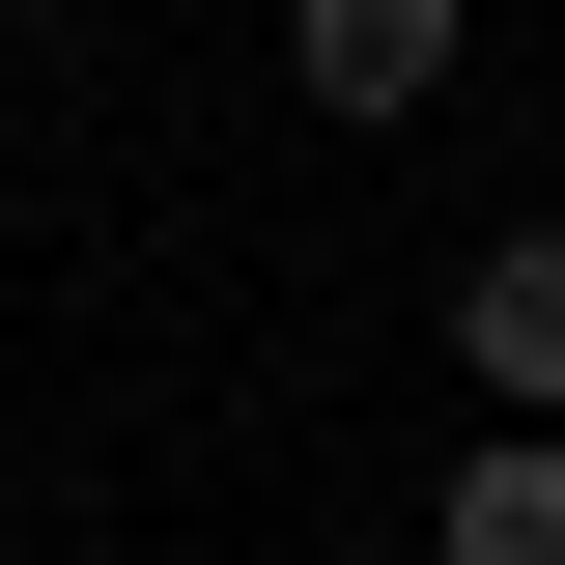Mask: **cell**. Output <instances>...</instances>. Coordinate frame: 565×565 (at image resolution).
<instances>
[{"label": "cell", "instance_id": "cell-1", "mask_svg": "<svg viewBox=\"0 0 565 565\" xmlns=\"http://www.w3.org/2000/svg\"><path fill=\"white\" fill-rule=\"evenodd\" d=\"M452 57H481V0H282V85L340 141H396V114H452Z\"/></svg>", "mask_w": 565, "mask_h": 565}, {"label": "cell", "instance_id": "cell-2", "mask_svg": "<svg viewBox=\"0 0 565 565\" xmlns=\"http://www.w3.org/2000/svg\"><path fill=\"white\" fill-rule=\"evenodd\" d=\"M452 396L565 424V226H481V255H452Z\"/></svg>", "mask_w": 565, "mask_h": 565}, {"label": "cell", "instance_id": "cell-3", "mask_svg": "<svg viewBox=\"0 0 565 565\" xmlns=\"http://www.w3.org/2000/svg\"><path fill=\"white\" fill-rule=\"evenodd\" d=\"M424 565H565V424H481L424 481Z\"/></svg>", "mask_w": 565, "mask_h": 565}, {"label": "cell", "instance_id": "cell-4", "mask_svg": "<svg viewBox=\"0 0 565 565\" xmlns=\"http://www.w3.org/2000/svg\"><path fill=\"white\" fill-rule=\"evenodd\" d=\"M0 29H29V0H0Z\"/></svg>", "mask_w": 565, "mask_h": 565}]
</instances>
